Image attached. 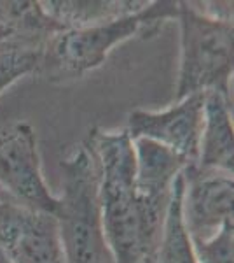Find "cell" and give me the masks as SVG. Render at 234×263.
Here are the masks:
<instances>
[{"label":"cell","instance_id":"13","mask_svg":"<svg viewBox=\"0 0 234 263\" xmlns=\"http://www.w3.org/2000/svg\"><path fill=\"white\" fill-rule=\"evenodd\" d=\"M0 25L9 28L12 35L48 41L65 28L44 11L40 2H6L0 0Z\"/></svg>","mask_w":234,"mask_h":263},{"label":"cell","instance_id":"18","mask_svg":"<svg viewBox=\"0 0 234 263\" xmlns=\"http://www.w3.org/2000/svg\"><path fill=\"white\" fill-rule=\"evenodd\" d=\"M0 263H9V261H7V258H6V256H4V254H2V253H0Z\"/></svg>","mask_w":234,"mask_h":263},{"label":"cell","instance_id":"11","mask_svg":"<svg viewBox=\"0 0 234 263\" xmlns=\"http://www.w3.org/2000/svg\"><path fill=\"white\" fill-rule=\"evenodd\" d=\"M44 11L65 30L91 27L105 21L133 14L148 2L133 0H49L40 2Z\"/></svg>","mask_w":234,"mask_h":263},{"label":"cell","instance_id":"8","mask_svg":"<svg viewBox=\"0 0 234 263\" xmlns=\"http://www.w3.org/2000/svg\"><path fill=\"white\" fill-rule=\"evenodd\" d=\"M232 174L189 165L184 171L182 219L190 240H208L232 221Z\"/></svg>","mask_w":234,"mask_h":263},{"label":"cell","instance_id":"10","mask_svg":"<svg viewBox=\"0 0 234 263\" xmlns=\"http://www.w3.org/2000/svg\"><path fill=\"white\" fill-rule=\"evenodd\" d=\"M199 168L232 174L234 171V132L232 102L219 91H208L199 141Z\"/></svg>","mask_w":234,"mask_h":263},{"label":"cell","instance_id":"12","mask_svg":"<svg viewBox=\"0 0 234 263\" xmlns=\"http://www.w3.org/2000/svg\"><path fill=\"white\" fill-rule=\"evenodd\" d=\"M182 192H184V172L173 182L172 198L154 254L156 263H198L193 240L182 219Z\"/></svg>","mask_w":234,"mask_h":263},{"label":"cell","instance_id":"7","mask_svg":"<svg viewBox=\"0 0 234 263\" xmlns=\"http://www.w3.org/2000/svg\"><path fill=\"white\" fill-rule=\"evenodd\" d=\"M205 99L206 93H194L164 111H133L126 126L131 142L148 139L196 165L199 158Z\"/></svg>","mask_w":234,"mask_h":263},{"label":"cell","instance_id":"3","mask_svg":"<svg viewBox=\"0 0 234 263\" xmlns=\"http://www.w3.org/2000/svg\"><path fill=\"white\" fill-rule=\"evenodd\" d=\"M61 195L54 218L67 263H114L101 221L98 171L84 142L59 163Z\"/></svg>","mask_w":234,"mask_h":263},{"label":"cell","instance_id":"9","mask_svg":"<svg viewBox=\"0 0 234 263\" xmlns=\"http://www.w3.org/2000/svg\"><path fill=\"white\" fill-rule=\"evenodd\" d=\"M135 149V188L148 205L168 211L173 182L189 167V162L148 139L133 141Z\"/></svg>","mask_w":234,"mask_h":263},{"label":"cell","instance_id":"16","mask_svg":"<svg viewBox=\"0 0 234 263\" xmlns=\"http://www.w3.org/2000/svg\"><path fill=\"white\" fill-rule=\"evenodd\" d=\"M11 35H12V32L9 30V28H6V27H2V25H0V42L9 39Z\"/></svg>","mask_w":234,"mask_h":263},{"label":"cell","instance_id":"1","mask_svg":"<svg viewBox=\"0 0 234 263\" xmlns=\"http://www.w3.org/2000/svg\"><path fill=\"white\" fill-rule=\"evenodd\" d=\"M98 171L101 221L114 263L154 256L166 211L148 205L135 188V149L126 130L93 128L84 141Z\"/></svg>","mask_w":234,"mask_h":263},{"label":"cell","instance_id":"4","mask_svg":"<svg viewBox=\"0 0 234 263\" xmlns=\"http://www.w3.org/2000/svg\"><path fill=\"white\" fill-rule=\"evenodd\" d=\"M182 58L177 102L194 93L219 91L231 99L234 67L232 20L215 18L193 2H178Z\"/></svg>","mask_w":234,"mask_h":263},{"label":"cell","instance_id":"14","mask_svg":"<svg viewBox=\"0 0 234 263\" xmlns=\"http://www.w3.org/2000/svg\"><path fill=\"white\" fill-rule=\"evenodd\" d=\"M46 42L21 35L0 42V95L19 78L39 72Z\"/></svg>","mask_w":234,"mask_h":263},{"label":"cell","instance_id":"6","mask_svg":"<svg viewBox=\"0 0 234 263\" xmlns=\"http://www.w3.org/2000/svg\"><path fill=\"white\" fill-rule=\"evenodd\" d=\"M0 253L9 263H67L54 214L0 198Z\"/></svg>","mask_w":234,"mask_h":263},{"label":"cell","instance_id":"17","mask_svg":"<svg viewBox=\"0 0 234 263\" xmlns=\"http://www.w3.org/2000/svg\"><path fill=\"white\" fill-rule=\"evenodd\" d=\"M140 263H156V260H154V256H147V258H143Z\"/></svg>","mask_w":234,"mask_h":263},{"label":"cell","instance_id":"15","mask_svg":"<svg viewBox=\"0 0 234 263\" xmlns=\"http://www.w3.org/2000/svg\"><path fill=\"white\" fill-rule=\"evenodd\" d=\"M193 248L198 263H234V223L224 224L211 239L194 240Z\"/></svg>","mask_w":234,"mask_h":263},{"label":"cell","instance_id":"5","mask_svg":"<svg viewBox=\"0 0 234 263\" xmlns=\"http://www.w3.org/2000/svg\"><path fill=\"white\" fill-rule=\"evenodd\" d=\"M0 192L30 209H58V197L42 177L35 132L27 123H0Z\"/></svg>","mask_w":234,"mask_h":263},{"label":"cell","instance_id":"2","mask_svg":"<svg viewBox=\"0 0 234 263\" xmlns=\"http://www.w3.org/2000/svg\"><path fill=\"white\" fill-rule=\"evenodd\" d=\"M177 16L178 2L157 0L122 18L54 33L44 44L39 74L53 83L82 78L105 63L117 44L135 35L154 37L166 21Z\"/></svg>","mask_w":234,"mask_h":263}]
</instances>
